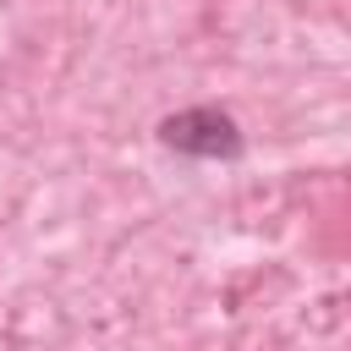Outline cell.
Instances as JSON below:
<instances>
[{"mask_svg": "<svg viewBox=\"0 0 351 351\" xmlns=\"http://www.w3.org/2000/svg\"><path fill=\"white\" fill-rule=\"evenodd\" d=\"M165 143L181 148V154H203V159H219V154H236L241 148L236 121L219 115V110H186V115L165 121Z\"/></svg>", "mask_w": 351, "mask_h": 351, "instance_id": "obj_1", "label": "cell"}]
</instances>
